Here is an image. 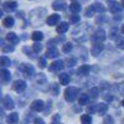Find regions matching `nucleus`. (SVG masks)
Masks as SVG:
<instances>
[{
    "mask_svg": "<svg viewBox=\"0 0 124 124\" xmlns=\"http://www.w3.org/2000/svg\"><path fill=\"white\" fill-rule=\"evenodd\" d=\"M107 35H106V31L104 30H97L94 34L92 35L91 40H92V42L93 44H102L103 41L106 40Z\"/></svg>",
    "mask_w": 124,
    "mask_h": 124,
    "instance_id": "obj_1",
    "label": "nucleus"
},
{
    "mask_svg": "<svg viewBox=\"0 0 124 124\" xmlns=\"http://www.w3.org/2000/svg\"><path fill=\"white\" fill-rule=\"evenodd\" d=\"M78 93H79V91L77 88H75V87L66 88V91H65V98H66L67 102H73L77 98Z\"/></svg>",
    "mask_w": 124,
    "mask_h": 124,
    "instance_id": "obj_2",
    "label": "nucleus"
},
{
    "mask_svg": "<svg viewBox=\"0 0 124 124\" xmlns=\"http://www.w3.org/2000/svg\"><path fill=\"white\" fill-rule=\"evenodd\" d=\"M108 3H109V10H110L113 14H116V15L120 14L123 6H120L117 1H114V0H108Z\"/></svg>",
    "mask_w": 124,
    "mask_h": 124,
    "instance_id": "obj_3",
    "label": "nucleus"
},
{
    "mask_svg": "<svg viewBox=\"0 0 124 124\" xmlns=\"http://www.w3.org/2000/svg\"><path fill=\"white\" fill-rule=\"evenodd\" d=\"M13 89L17 93H21L26 89V82L25 81H15L13 85Z\"/></svg>",
    "mask_w": 124,
    "mask_h": 124,
    "instance_id": "obj_4",
    "label": "nucleus"
},
{
    "mask_svg": "<svg viewBox=\"0 0 124 124\" xmlns=\"http://www.w3.org/2000/svg\"><path fill=\"white\" fill-rule=\"evenodd\" d=\"M44 107H45V103H44V101H41V99H35L32 103H31V109L35 110V112L44 110Z\"/></svg>",
    "mask_w": 124,
    "mask_h": 124,
    "instance_id": "obj_5",
    "label": "nucleus"
},
{
    "mask_svg": "<svg viewBox=\"0 0 124 124\" xmlns=\"http://www.w3.org/2000/svg\"><path fill=\"white\" fill-rule=\"evenodd\" d=\"M20 70H21L24 72V75L27 76V77H32L35 75V70H34V67L31 66V65L23 63V66H21V68H20Z\"/></svg>",
    "mask_w": 124,
    "mask_h": 124,
    "instance_id": "obj_6",
    "label": "nucleus"
},
{
    "mask_svg": "<svg viewBox=\"0 0 124 124\" xmlns=\"http://www.w3.org/2000/svg\"><path fill=\"white\" fill-rule=\"evenodd\" d=\"M3 106H4V108L5 109H14V107H15V104H14V101L10 98V96H5L4 97V99H3Z\"/></svg>",
    "mask_w": 124,
    "mask_h": 124,
    "instance_id": "obj_7",
    "label": "nucleus"
},
{
    "mask_svg": "<svg viewBox=\"0 0 124 124\" xmlns=\"http://www.w3.org/2000/svg\"><path fill=\"white\" fill-rule=\"evenodd\" d=\"M17 8V3L16 1H6L3 4V10H5V11H14V10H16Z\"/></svg>",
    "mask_w": 124,
    "mask_h": 124,
    "instance_id": "obj_8",
    "label": "nucleus"
},
{
    "mask_svg": "<svg viewBox=\"0 0 124 124\" xmlns=\"http://www.w3.org/2000/svg\"><path fill=\"white\" fill-rule=\"evenodd\" d=\"M52 8H54V10L62 11V10L66 9V1L65 0H56V1L52 3Z\"/></svg>",
    "mask_w": 124,
    "mask_h": 124,
    "instance_id": "obj_9",
    "label": "nucleus"
},
{
    "mask_svg": "<svg viewBox=\"0 0 124 124\" xmlns=\"http://www.w3.org/2000/svg\"><path fill=\"white\" fill-rule=\"evenodd\" d=\"M62 68H63V62L61 60L55 61L54 63L50 65V71H52V72H60V70H62Z\"/></svg>",
    "mask_w": 124,
    "mask_h": 124,
    "instance_id": "obj_10",
    "label": "nucleus"
},
{
    "mask_svg": "<svg viewBox=\"0 0 124 124\" xmlns=\"http://www.w3.org/2000/svg\"><path fill=\"white\" fill-rule=\"evenodd\" d=\"M103 48H104V45H102V44H94V46H93L92 50H91V54L93 56H98L103 51Z\"/></svg>",
    "mask_w": 124,
    "mask_h": 124,
    "instance_id": "obj_11",
    "label": "nucleus"
},
{
    "mask_svg": "<svg viewBox=\"0 0 124 124\" xmlns=\"http://www.w3.org/2000/svg\"><path fill=\"white\" fill-rule=\"evenodd\" d=\"M58 21H60V15H57V14H52V15H50V16L47 17V24H48L50 26L57 25Z\"/></svg>",
    "mask_w": 124,
    "mask_h": 124,
    "instance_id": "obj_12",
    "label": "nucleus"
},
{
    "mask_svg": "<svg viewBox=\"0 0 124 124\" xmlns=\"http://www.w3.org/2000/svg\"><path fill=\"white\" fill-rule=\"evenodd\" d=\"M57 56H58V50H57L56 47H54V46L48 47L47 52H46V57H48V58H55V57H57Z\"/></svg>",
    "mask_w": 124,
    "mask_h": 124,
    "instance_id": "obj_13",
    "label": "nucleus"
},
{
    "mask_svg": "<svg viewBox=\"0 0 124 124\" xmlns=\"http://www.w3.org/2000/svg\"><path fill=\"white\" fill-rule=\"evenodd\" d=\"M6 40L9 41L11 45H16L17 42H19V37H17V35L16 34H14V32H9L8 35H6Z\"/></svg>",
    "mask_w": 124,
    "mask_h": 124,
    "instance_id": "obj_14",
    "label": "nucleus"
},
{
    "mask_svg": "<svg viewBox=\"0 0 124 124\" xmlns=\"http://www.w3.org/2000/svg\"><path fill=\"white\" fill-rule=\"evenodd\" d=\"M6 120H8L9 124H17V122H19V116H17V113H15V112L10 113V114L8 116V118H6Z\"/></svg>",
    "mask_w": 124,
    "mask_h": 124,
    "instance_id": "obj_15",
    "label": "nucleus"
},
{
    "mask_svg": "<svg viewBox=\"0 0 124 124\" xmlns=\"http://www.w3.org/2000/svg\"><path fill=\"white\" fill-rule=\"evenodd\" d=\"M107 110H108V106L106 104V103H98V104H97V113L99 116L106 114Z\"/></svg>",
    "mask_w": 124,
    "mask_h": 124,
    "instance_id": "obj_16",
    "label": "nucleus"
},
{
    "mask_svg": "<svg viewBox=\"0 0 124 124\" xmlns=\"http://www.w3.org/2000/svg\"><path fill=\"white\" fill-rule=\"evenodd\" d=\"M0 76H1V79L3 82H9L10 78H11V75H10V72L5 68H3L1 71H0Z\"/></svg>",
    "mask_w": 124,
    "mask_h": 124,
    "instance_id": "obj_17",
    "label": "nucleus"
},
{
    "mask_svg": "<svg viewBox=\"0 0 124 124\" xmlns=\"http://www.w3.org/2000/svg\"><path fill=\"white\" fill-rule=\"evenodd\" d=\"M14 24H15V20H14L13 16H8V17H5V19L3 20V25H4L5 27H13Z\"/></svg>",
    "mask_w": 124,
    "mask_h": 124,
    "instance_id": "obj_18",
    "label": "nucleus"
},
{
    "mask_svg": "<svg viewBox=\"0 0 124 124\" xmlns=\"http://www.w3.org/2000/svg\"><path fill=\"white\" fill-rule=\"evenodd\" d=\"M58 78H60V83L61 85L66 86V85L70 83V75H67V73H61L58 76Z\"/></svg>",
    "mask_w": 124,
    "mask_h": 124,
    "instance_id": "obj_19",
    "label": "nucleus"
},
{
    "mask_svg": "<svg viewBox=\"0 0 124 124\" xmlns=\"http://www.w3.org/2000/svg\"><path fill=\"white\" fill-rule=\"evenodd\" d=\"M92 8L94 9V11L96 13H104L106 11V6L101 4V3H94V4H92Z\"/></svg>",
    "mask_w": 124,
    "mask_h": 124,
    "instance_id": "obj_20",
    "label": "nucleus"
},
{
    "mask_svg": "<svg viewBox=\"0 0 124 124\" xmlns=\"http://www.w3.org/2000/svg\"><path fill=\"white\" fill-rule=\"evenodd\" d=\"M70 11L71 13H73V14H78L81 11V5L76 1H73L71 5H70Z\"/></svg>",
    "mask_w": 124,
    "mask_h": 124,
    "instance_id": "obj_21",
    "label": "nucleus"
},
{
    "mask_svg": "<svg viewBox=\"0 0 124 124\" xmlns=\"http://www.w3.org/2000/svg\"><path fill=\"white\" fill-rule=\"evenodd\" d=\"M68 30V24L67 23H60V25L57 26V32L58 34H65Z\"/></svg>",
    "mask_w": 124,
    "mask_h": 124,
    "instance_id": "obj_22",
    "label": "nucleus"
},
{
    "mask_svg": "<svg viewBox=\"0 0 124 124\" xmlns=\"http://www.w3.org/2000/svg\"><path fill=\"white\" fill-rule=\"evenodd\" d=\"M31 39L34 41H36V42H39V41H41L44 39V35H42V32H40V31H34L32 35H31Z\"/></svg>",
    "mask_w": 124,
    "mask_h": 124,
    "instance_id": "obj_23",
    "label": "nucleus"
},
{
    "mask_svg": "<svg viewBox=\"0 0 124 124\" xmlns=\"http://www.w3.org/2000/svg\"><path fill=\"white\" fill-rule=\"evenodd\" d=\"M89 103V96L88 94H81L79 96V104L81 106H86Z\"/></svg>",
    "mask_w": 124,
    "mask_h": 124,
    "instance_id": "obj_24",
    "label": "nucleus"
},
{
    "mask_svg": "<svg viewBox=\"0 0 124 124\" xmlns=\"http://www.w3.org/2000/svg\"><path fill=\"white\" fill-rule=\"evenodd\" d=\"M0 65L3 67H8V66L11 65V61H10V58H8L6 56H1L0 57Z\"/></svg>",
    "mask_w": 124,
    "mask_h": 124,
    "instance_id": "obj_25",
    "label": "nucleus"
},
{
    "mask_svg": "<svg viewBox=\"0 0 124 124\" xmlns=\"http://www.w3.org/2000/svg\"><path fill=\"white\" fill-rule=\"evenodd\" d=\"M98 94H99V88L93 87V88L89 89V97H91V98H97Z\"/></svg>",
    "mask_w": 124,
    "mask_h": 124,
    "instance_id": "obj_26",
    "label": "nucleus"
},
{
    "mask_svg": "<svg viewBox=\"0 0 124 124\" xmlns=\"http://www.w3.org/2000/svg\"><path fill=\"white\" fill-rule=\"evenodd\" d=\"M81 122H82V124H92V117L88 114H85L81 117Z\"/></svg>",
    "mask_w": 124,
    "mask_h": 124,
    "instance_id": "obj_27",
    "label": "nucleus"
},
{
    "mask_svg": "<svg viewBox=\"0 0 124 124\" xmlns=\"http://www.w3.org/2000/svg\"><path fill=\"white\" fill-rule=\"evenodd\" d=\"M89 72V66L88 65H83V66H81L78 68V73L79 75H87Z\"/></svg>",
    "mask_w": 124,
    "mask_h": 124,
    "instance_id": "obj_28",
    "label": "nucleus"
},
{
    "mask_svg": "<svg viewBox=\"0 0 124 124\" xmlns=\"http://www.w3.org/2000/svg\"><path fill=\"white\" fill-rule=\"evenodd\" d=\"M41 50H42V45H41V44L36 42V44L32 45V51H34L35 54H40V52H41Z\"/></svg>",
    "mask_w": 124,
    "mask_h": 124,
    "instance_id": "obj_29",
    "label": "nucleus"
},
{
    "mask_svg": "<svg viewBox=\"0 0 124 124\" xmlns=\"http://www.w3.org/2000/svg\"><path fill=\"white\" fill-rule=\"evenodd\" d=\"M79 21V15H71L70 16V23L71 24H77Z\"/></svg>",
    "mask_w": 124,
    "mask_h": 124,
    "instance_id": "obj_30",
    "label": "nucleus"
},
{
    "mask_svg": "<svg viewBox=\"0 0 124 124\" xmlns=\"http://www.w3.org/2000/svg\"><path fill=\"white\" fill-rule=\"evenodd\" d=\"M71 50H72V45L71 44H65L63 46H62V51H63L65 54H68Z\"/></svg>",
    "mask_w": 124,
    "mask_h": 124,
    "instance_id": "obj_31",
    "label": "nucleus"
},
{
    "mask_svg": "<svg viewBox=\"0 0 124 124\" xmlns=\"http://www.w3.org/2000/svg\"><path fill=\"white\" fill-rule=\"evenodd\" d=\"M94 13H96V11H94V9H93L92 5H91V6L86 10V16H87V17H91V16H93V14H94Z\"/></svg>",
    "mask_w": 124,
    "mask_h": 124,
    "instance_id": "obj_32",
    "label": "nucleus"
},
{
    "mask_svg": "<svg viewBox=\"0 0 124 124\" xmlns=\"http://www.w3.org/2000/svg\"><path fill=\"white\" fill-rule=\"evenodd\" d=\"M117 46L119 48H123L124 50V39L123 37H117Z\"/></svg>",
    "mask_w": 124,
    "mask_h": 124,
    "instance_id": "obj_33",
    "label": "nucleus"
},
{
    "mask_svg": "<svg viewBox=\"0 0 124 124\" xmlns=\"http://www.w3.org/2000/svg\"><path fill=\"white\" fill-rule=\"evenodd\" d=\"M114 122H113V118L110 116H107L104 117V120H103V124H113Z\"/></svg>",
    "mask_w": 124,
    "mask_h": 124,
    "instance_id": "obj_34",
    "label": "nucleus"
},
{
    "mask_svg": "<svg viewBox=\"0 0 124 124\" xmlns=\"http://www.w3.org/2000/svg\"><path fill=\"white\" fill-rule=\"evenodd\" d=\"M87 112L89 113V114H92V113H94V112H97V104H92L91 107H88Z\"/></svg>",
    "mask_w": 124,
    "mask_h": 124,
    "instance_id": "obj_35",
    "label": "nucleus"
},
{
    "mask_svg": "<svg viewBox=\"0 0 124 124\" xmlns=\"http://www.w3.org/2000/svg\"><path fill=\"white\" fill-rule=\"evenodd\" d=\"M14 46H3V52H13Z\"/></svg>",
    "mask_w": 124,
    "mask_h": 124,
    "instance_id": "obj_36",
    "label": "nucleus"
},
{
    "mask_svg": "<svg viewBox=\"0 0 124 124\" xmlns=\"http://www.w3.org/2000/svg\"><path fill=\"white\" fill-rule=\"evenodd\" d=\"M51 124H60V116H58V114L54 116V118H52V123H51Z\"/></svg>",
    "mask_w": 124,
    "mask_h": 124,
    "instance_id": "obj_37",
    "label": "nucleus"
},
{
    "mask_svg": "<svg viewBox=\"0 0 124 124\" xmlns=\"http://www.w3.org/2000/svg\"><path fill=\"white\" fill-rule=\"evenodd\" d=\"M40 67L41 68H45L46 67V58H40Z\"/></svg>",
    "mask_w": 124,
    "mask_h": 124,
    "instance_id": "obj_38",
    "label": "nucleus"
},
{
    "mask_svg": "<svg viewBox=\"0 0 124 124\" xmlns=\"http://www.w3.org/2000/svg\"><path fill=\"white\" fill-rule=\"evenodd\" d=\"M34 124H45V122H44V119H41V118H36L34 120Z\"/></svg>",
    "mask_w": 124,
    "mask_h": 124,
    "instance_id": "obj_39",
    "label": "nucleus"
},
{
    "mask_svg": "<svg viewBox=\"0 0 124 124\" xmlns=\"http://www.w3.org/2000/svg\"><path fill=\"white\" fill-rule=\"evenodd\" d=\"M67 62H68V66H73V65L76 63V60L71 58V60H67Z\"/></svg>",
    "mask_w": 124,
    "mask_h": 124,
    "instance_id": "obj_40",
    "label": "nucleus"
},
{
    "mask_svg": "<svg viewBox=\"0 0 124 124\" xmlns=\"http://www.w3.org/2000/svg\"><path fill=\"white\" fill-rule=\"evenodd\" d=\"M51 87H52V89H54V94H57V85H52Z\"/></svg>",
    "mask_w": 124,
    "mask_h": 124,
    "instance_id": "obj_41",
    "label": "nucleus"
},
{
    "mask_svg": "<svg viewBox=\"0 0 124 124\" xmlns=\"http://www.w3.org/2000/svg\"><path fill=\"white\" fill-rule=\"evenodd\" d=\"M120 92H122L123 94H124V83H123V85L120 86Z\"/></svg>",
    "mask_w": 124,
    "mask_h": 124,
    "instance_id": "obj_42",
    "label": "nucleus"
},
{
    "mask_svg": "<svg viewBox=\"0 0 124 124\" xmlns=\"http://www.w3.org/2000/svg\"><path fill=\"white\" fill-rule=\"evenodd\" d=\"M120 5L123 6V9H124V0H122V3H120Z\"/></svg>",
    "mask_w": 124,
    "mask_h": 124,
    "instance_id": "obj_43",
    "label": "nucleus"
},
{
    "mask_svg": "<svg viewBox=\"0 0 124 124\" xmlns=\"http://www.w3.org/2000/svg\"><path fill=\"white\" fill-rule=\"evenodd\" d=\"M122 34H124V25L122 26Z\"/></svg>",
    "mask_w": 124,
    "mask_h": 124,
    "instance_id": "obj_44",
    "label": "nucleus"
},
{
    "mask_svg": "<svg viewBox=\"0 0 124 124\" xmlns=\"http://www.w3.org/2000/svg\"><path fill=\"white\" fill-rule=\"evenodd\" d=\"M122 104H123V107H124V99H123V102H122Z\"/></svg>",
    "mask_w": 124,
    "mask_h": 124,
    "instance_id": "obj_45",
    "label": "nucleus"
}]
</instances>
